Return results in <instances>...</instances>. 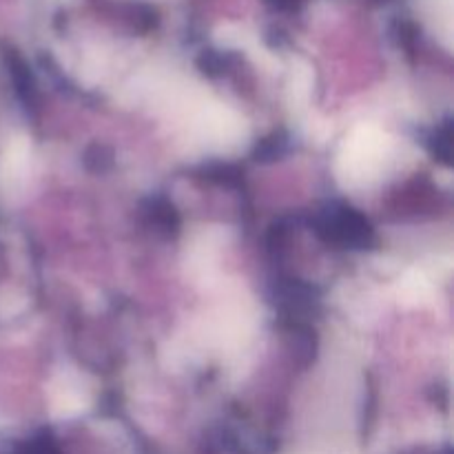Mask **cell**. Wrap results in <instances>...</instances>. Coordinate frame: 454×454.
Returning a JSON list of instances; mask_svg holds the SVG:
<instances>
[{"mask_svg":"<svg viewBox=\"0 0 454 454\" xmlns=\"http://www.w3.org/2000/svg\"><path fill=\"white\" fill-rule=\"evenodd\" d=\"M324 233L340 244L364 248L372 242V229L359 213L346 207H331L322 217Z\"/></svg>","mask_w":454,"mask_h":454,"instance_id":"obj_1","label":"cell"}]
</instances>
